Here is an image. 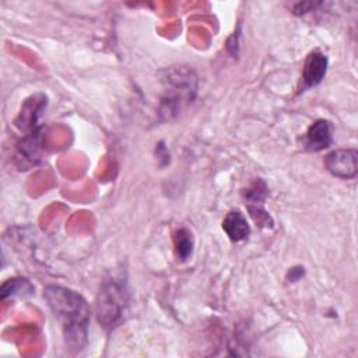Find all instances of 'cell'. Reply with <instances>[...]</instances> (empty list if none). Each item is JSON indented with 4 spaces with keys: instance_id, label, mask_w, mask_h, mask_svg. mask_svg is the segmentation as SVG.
Segmentation results:
<instances>
[{
    "instance_id": "3957f363",
    "label": "cell",
    "mask_w": 358,
    "mask_h": 358,
    "mask_svg": "<svg viewBox=\"0 0 358 358\" xmlns=\"http://www.w3.org/2000/svg\"><path fill=\"white\" fill-rule=\"evenodd\" d=\"M129 302V291L126 282L122 278H109L106 280L95 301V313L99 324L110 330L119 324L123 317Z\"/></svg>"
},
{
    "instance_id": "9c48e42d",
    "label": "cell",
    "mask_w": 358,
    "mask_h": 358,
    "mask_svg": "<svg viewBox=\"0 0 358 358\" xmlns=\"http://www.w3.org/2000/svg\"><path fill=\"white\" fill-rule=\"evenodd\" d=\"M327 56L319 50L310 52L308 55L302 70V80L306 88L315 87L319 83H322L327 71Z\"/></svg>"
},
{
    "instance_id": "5bb4252c",
    "label": "cell",
    "mask_w": 358,
    "mask_h": 358,
    "mask_svg": "<svg viewBox=\"0 0 358 358\" xmlns=\"http://www.w3.org/2000/svg\"><path fill=\"white\" fill-rule=\"evenodd\" d=\"M302 275H303V267H292L288 270L287 278L288 281H298L302 278Z\"/></svg>"
},
{
    "instance_id": "4fadbf2b",
    "label": "cell",
    "mask_w": 358,
    "mask_h": 358,
    "mask_svg": "<svg viewBox=\"0 0 358 358\" xmlns=\"http://www.w3.org/2000/svg\"><path fill=\"white\" fill-rule=\"evenodd\" d=\"M315 6H319V3H312V1H308V3H298L295 4L294 7V13L296 15H302V14H306L309 11H312V8H315Z\"/></svg>"
},
{
    "instance_id": "ba28073f",
    "label": "cell",
    "mask_w": 358,
    "mask_h": 358,
    "mask_svg": "<svg viewBox=\"0 0 358 358\" xmlns=\"http://www.w3.org/2000/svg\"><path fill=\"white\" fill-rule=\"evenodd\" d=\"M333 143V124L329 120L319 119L313 122L305 134V147L309 151H322Z\"/></svg>"
},
{
    "instance_id": "6da1fadb",
    "label": "cell",
    "mask_w": 358,
    "mask_h": 358,
    "mask_svg": "<svg viewBox=\"0 0 358 358\" xmlns=\"http://www.w3.org/2000/svg\"><path fill=\"white\" fill-rule=\"evenodd\" d=\"M43 296L62 326L67 348L73 352L81 351L87 344L90 324L87 301L80 294L60 285H48Z\"/></svg>"
},
{
    "instance_id": "7c38bea8",
    "label": "cell",
    "mask_w": 358,
    "mask_h": 358,
    "mask_svg": "<svg viewBox=\"0 0 358 358\" xmlns=\"http://www.w3.org/2000/svg\"><path fill=\"white\" fill-rule=\"evenodd\" d=\"M173 249L179 260H187L193 253V236L192 232L182 227L173 232Z\"/></svg>"
},
{
    "instance_id": "277c9868",
    "label": "cell",
    "mask_w": 358,
    "mask_h": 358,
    "mask_svg": "<svg viewBox=\"0 0 358 358\" xmlns=\"http://www.w3.org/2000/svg\"><path fill=\"white\" fill-rule=\"evenodd\" d=\"M248 210L256 225L262 228H273V218L264 210V201L268 196V189L264 180L256 179L245 192H243Z\"/></svg>"
},
{
    "instance_id": "7a4b0ae2",
    "label": "cell",
    "mask_w": 358,
    "mask_h": 358,
    "mask_svg": "<svg viewBox=\"0 0 358 358\" xmlns=\"http://www.w3.org/2000/svg\"><path fill=\"white\" fill-rule=\"evenodd\" d=\"M162 84L164 95L158 113L164 120H169L194 99L197 94V76L187 66H173L164 71Z\"/></svg>"
},
{
    "instance_id": "5b68a950",
    "label": "cell",
    "mask_w": 358,
    "mask_h": 358,
    "mask_svg": "<svg viewBox=\"0 0 358 358\" xmlns=\"http://www.w3.org/2000/svg\"><path fill=\"white\" fill-rule=\"evenodd\" d=\"M324 165L333 176L352 179L358 172V152L355 148L334 150L326 155Z\"/></svg>"
},
{
    "instance_id": "8992f818",
    "label": "cell",
    "mask_w": 358,
    "mask_h": 358,
    "mask_svg": "<svg viewBox=\"0 0 358 358\" xmlns=\"http://www.w3.org/2000/svg\"><path fill=\"white\" fill-rule=\"evenodd\" d=\"M45 106H46V96L42 94H36V95H32L31 98L25 99V102L21 108V112H20L18 117L15 119L17 127L27 131V134L41 130L38 126V120H39V116H41L42 110L45 109Z\"/></svg>"
},
{
    "instance_id": "8fae6325",
    "label": "cell",
    "mask_w": 358,
    "mask_h": 358,
    "mask_svg": "<svg viewBox=\"0 0 358 358\" xmlns=\"http://www.w3.org/2000/svg\"><path fill=\"white\" fill-rule=\"evenodd\" d=\"M34 285L29 282V280L22 277L8 278L3 282L0 295L1 299H7L8 296H31L34 294Z\"/></svg>"
},
{
    "instance_id": "30bf717a",
    "label": "cell",
    "mask_w": 358,
    "mask_h": 358,
    "mask_svg": "<svg viewBox=\"0 0 358 358\" xmlns=\"http://www.w3.org/2000/svg\"><path fill=\"white\" fill-rule=\"evenodd\" d=\"M222 229L232 242H242L249 238L250 225L239 208H232L222 220Z\"/></svg>"
},
{
    "instance_id": "52a82bcc",
    "label": "cell",
    "mask_w": 358,
    "mask_h": 358,
    "mask_svg": "<svg viewBox=\"0 0 358 358\" xmlns=\"http://www.w3.org/2000/svg\"><path fill=\"white\" fill-rule=\"evenodd\" d=\"M15 159L21 169L36 165L41 159V130L25 134L17 147Z\"/></svg>"
}]
</instances>
